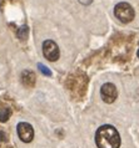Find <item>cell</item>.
<instances>
[{
    "instance_id": "8",
    "label": "cell",
    "mask_w": 139,
    "mask_h": 148,
    "mask_svg": "<svg viewBox=\"0 0 139 148\" xmlns=\"http://www.w3.org/2000/svg\"><path fill=\"white\" fill-rule=\"evenodd\" d=\"M26 35H28V26H22L20 27V30L18 31V36L22 40H24L26 38Z\"/></svg>"
},
{
    "instance_id": "1",
    "label": "cell",
    "mask_w": 139,
    "mask_h": 148,
    "mask_svg": "<svg viewBox=\"0 0 139 148\" xmlns=\"http://www.w3.org/2000/svg\"><path fill=\"white\" fill-rule=\"evenodd\" d=\"M95 143L98 148H119L120 136L117 128L110 125H104L97 130Z\"/></svg>"
},
{
    "instance_id": "4",
    "label": "cell",
    "mask_w": 139,
    "mask_h": 148,
    "mask_svg": "<svg viewBox=\"0 0 139 148\" xmlns=\"http://www.w3.org/2000/svg\"><path fill=\"white\" fill-rule=\"evenodd\" d=\"M16 131H18V136L19 138L22 139L23 142L29 143L33 141L34 138V130H33V126L30 123L26 122H20L16 126Z\"/></svg>"
},
{
    "instance_id": "3",
    "label": "cell",
    "mask_w": 139,
    "mask_h": 148,
    "mask_svg": "<svg viewBox=\"0 0 139 148\" xmlns=\"http://www.w3.org/2000/svg\"><path fill=\"white\" fill-rule=\"evenodd\" d=\"M43 54L49 61H55L59 59L60 51H59L58 45H56L54 41L47 40L43 42Z\"/></svg>"
},
{
    "instance_id": "7",
    "label": "cell",
    "mask_w": 139,
    "mask_h": 148,
    "mask_svg": "<svg viewBox=\"0 0 139 148\" xmlns=\"http://www.w3.org/2000/svg\"><path fill=\"white\" fill-rule=\"evenodd\" d=\"M10 114H11L10 108H8V107H0V122H6L8 120H9Z\"/></svg>"
},
{
    "instance_id": "5",
    "label": "cell",
    "mask_w": 139,
    "mask_h": 148,
    "mask_svg": "<svg viewBox=\"0 0 139 148\" xmlns=\"http://www.w3.org/2000/svg\"><path fill=\"white\" fill-rule=\"evenodd\" d=\"M100 96L105 103H113V102L117 100V96H118L117 87L113 84H110V82H107V84H104L101 86Z\"/></svg>"
},
{
    "instance_id": "11",
    "label": "cell",
    "mask_w": 139,
    "mask_h": 148,
    "mask_svg": "<svg viewBox=\"0 0 139 148\" xmlns=\"http://www.w3.org/2000/svg\"><path fill=\"white\" fill-rule=\"evenodd\" d=\"M137 55H138V57H139V49H138V52H137Z\"/></svg>"
},
{
    "instance_id": "2",
    "label": "cell",
    "mask_w": 139,
    "mask_h": 148,
    "mask_svg": "<svg viewBox=\"0 0 139 148\" xmlns=\"http://www.w3.org/2000/svg\"><path fill=\"white\" fill-rule=\"evenodd\" d=\"M114 15L117 16V19L122 23H130L134 19V9L133 6L128 3H119L117 4L115 8H114Z\"/></svg>"
},
{
    "instance_id": "10",
    "label": "cell",
    "mask_w": 139,
    "mask_h": 148,
    "mask_svg": "<svg viewBox=\"0 0 139 148\" xmlns=\"http://www.w3.org/2000/svg\"><path fill=\"white\" fill-rule=\"evenodd\" d=\"M78 1H79L80 4H83V5H89L93 0H78Z\"/></svg>"
},
{
    "instance_id": "6",
    "label": "cell",
    "mask_w": 139,
    "mask_h": 148,
    "mask_svg": "<svg viewBox=\"0 0 139 148\" xmlns=\"http://www.w3.org/2000/svg\"><path fill=\"white\" fill-rule=\"evenodd\" d=\"M22 81H23V84L25 85L26 87H34V85H35V75H34V72L29 71V70L23 71Z\"/></svg>"
},
{
    "instance_id": "9",
    "label": "cell",
    "mask_w": 139,
    "mask_h": 148,
    "mask_svg": "<svg viewBox=\"0 0 139 148\" xmlns=\"http://www.w3.org/2000/svg\"><path fill=\"white\" fill-rule=\"evenodd\" d=\"M38 67L40 70V72L43 73V75H47V76H51V71L49 70L48 67H45L43 64H38Z\"/></svg>"
}]
</instances>
